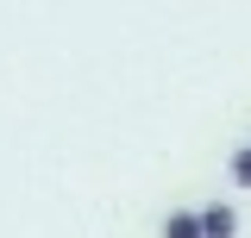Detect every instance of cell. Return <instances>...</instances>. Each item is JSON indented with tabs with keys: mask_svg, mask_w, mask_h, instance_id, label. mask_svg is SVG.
Masks as SVG:
<instances>
[{
	"mask_svg": "<svg viewBox=\"0 0 251 238\" xmlns=\"http://www.w3.org/2000/svg\"><path fill=\"white\" fill-rule=\"evenodd\" d=\"M232 232H239V213L226 201H207L201 207V238H232Z\"/></svg>",
	"mask_w": 251,
	"mask_h": 238,
	"instance_id": "6da1fadb",
	"label": "cell"
},
{
	"mask_svg": "<svg viewBox=\"0 0 251 238\" xmlns=\"http://www.w3.org/2000/svg\"><path fill=\"white\" fill-rule=\"evenodd\" d=\"M163 238H201V213H188V207H176L170 219H163Z\"/></svg>",
	"mask_w": 251,
	"mask_h": 238,
	"instance_id": "7a4b0ae2",
	"label": "cell"
},
{
	"mask_svg": "<svg viewBox=\"0 0 251 238\" xmlns=\"http://www.w3.org/2000/svg\"><path fill=\"white\" fill-rule=\"evenodd\" d=\"M226 169H232V182H239V188H251V144L232 150V163H226Z\"/></svg>",
	"mask_w": 251,
	"mask_h": 238,
	"instance_id": "3957f363",
	"label": "cell"
}]
</instances>
